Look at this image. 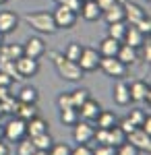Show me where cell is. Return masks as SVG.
<instances>
[{
	"instance_id": "10",
	"label": "cell",
	"mask_w": 151,
	"mask_h": 155,
	"mask_svg": "<svg viewBox=\"0 0 151 155\" xmlns=\"http://www.w3.org/2000/svg\"><path fill=\"white\" fill-rule=\"evenodd\" d=\"M44 54H46V44H44V39H42V37H29V39L25 41L23 56L33 58V60H39Z\"/></svg>"
},
{
	"instance_id": "1",
	"label": "cell",
	"mask_w": 151,
	"mask_h": 155,
	"mask_svg": "<svg viewBox=\"0 0 151 155\" xmlns=\"http://www.w3.org/2000/svg\"><path fill=\"white\" fill-rule=\"evenodd\" d=\"M48 56L52 58V62H54V66H56L58 74L64 79V81L77 83V81H81V79H83V74H85V72L79 68V64H77V62H72V60H69L62 52L50 50V52H48Z\"/></svg>"
},
{
	"instance_id": "14",
	"label": "cell",
	"mask_w": 151,
	"mask_h": 155,
	"mask_svg": "<svg viewBox=\"0 0 151 155\" xmlns=\"http://www.w3.org/2000/svg\"><path fill=\"white\" fill-rule=\"evenodd\" d=\"M143 41H145V35L141 33L139 29H137L135 25H126L122 44H126V46H130V48H135V50H139L141 46H143Z\"/></svg>"
},
{
	"instance_id": "29",
	"label": "cell",
	"mask_w": 151,
	"mask_h": 155,
	"mask_svg": "<svg viewBox=\"0 0 151 155\" xmlns=\"http://www.w3.org/2000/svg\"><path fill=\"white\" fill-rule=\"evenodd\" d=\"M91 97V93H89V89H75L72 93H70V99H72V107L75 110H79V107L87 101Z\"/></svg>"
},
{
	"instance_id": "33",
	"label": "cell",
	"mask_w": 151,
	"mask_h": 155,
	"mask_svg": "<svg viewBox=\"0 0 151 155\" xmlns=\"http://www.w3.org/2000/svg\"><path fill=\"white\" fill-rule=\"evenodd\" d=\"M83 52V46L81 44H77V41H70L69 46H66V50H64V56L69 60H72V62H77L79 60V56H81Z\"/></svg>"
},
{
	"instance_id": "49",
	"label": "cell",
	"mask_w": 151,
	"mask_h": 155,
	"mask_svg": "<svg viewBox=\"0 0 151 155\" xmlns=\"http://www.w3.org/2000/svg\"><path fill=\"white\" fill-rule=\"evenodd\" d=\"M0 141H4V126H0Z\"/></svg>"
},
{
	"instance_id": "50",
	"label": "cell",
	"mask_w": 151,
	"mask_h": 155,
	"mask_svg": "<svg viewBox=\"0 0 151 155\" xmlns=\"http://www.w3.org/2000/svg\"><path fill=\"white\" fill-rule=\"evenodd\" d=\"M33 155H48V151H39V149H35Z\"/></svg>"
},
{
	"instance_id": "19",
	"label": "cell",
	"mask_w": 151,
	"mask_h": 155,
	"mask_svg": "<svg viewBox=\"0 0 151 155\" xmlns=\"http://www.w3.org/2000/svg\"><path fill=\"white\" fill-rule=\"evenodd\" d=\"M44 132H48V122L44 118L35 116V118L27 120V137L29 139H33L37 134H44Z\"/></svg>"
},
{
	"instance_id": "42",
	"label": "cell",
	"mask_w": 151,
	"mask_h": 155,
	"mask_svg": "<svg viewBox=\"0 0 151 155\" xmlns=\"http://www.w3.org/2000/svg\"><path fill=\"white\" fill-rule=\"evenodd\" d=\"M58 107H60V110L72 107V99H70V93H62V95H58Z\"/></svg>"
},
{
	"instance_id": "44",
	"label": "cell",
	"mask_w": 151,
	"mask_h": 155,
	"mask_svg": "<svg viewBox=\"0 0 151 155\" xmlns=\"http://www.w3.org/2000/svg\"><path fill=\"white\" fill-rule=\"evenodd\" d=\"M116 2H118V0H95V4L99 6V11H102V12L108 11V8H110L112 4H116Z\"/></svg>"
},
{
	"instance_id": "35",
	"label": "cell",
	"mask_w": 151,
	"mask_h": 155,
	"mask_svg": "<svg viewBox=\"0 0 151 155\" xmlns=\"http://www.w3.org/2000/svg\"><path fill=\"white\" fill-rule=\"evenodd\" d=\"M126 118L130 120V122H133L137 128H141V124H143V120L147 118V114H145L143 110H130V114H128Z\"/></svg>"
},
{
	"instance_id": "22",
	"label": "cell",
	"mask_w": 151,
	"mask_h": 155,
	"mask_svg": "<svg viewBox=\"0 0 151 155\" xmlns=\"http://www.w3.org/2000/svg\"><path fill=\"white\" fill-rule=\"evenodd\" d=\"M21 56H23V46H19V44H11V46L2 44L0 46V60H12L15 62Z\"/></svg>"
},
{
	"instance_id": "47",
	"label": "cell",
	"mask_w": 151,
	"mask_h": 155,
	"mask_svg": "<svg viewBox=\"0 0 151 155\" xmlns=\"http://www.w3.org/2000/svg\"><path fill=\"white\" fill-rule=\"evenodd\" d=\"M11 87H0V101H4L6 97H11Z\"/></svg>"
},
{
	"instance_id": "36",
	"label": "cell",
	"mask_w": 151,
	"mask_h": 155,
	"mask_svg": "<svg viewBox=\"0 0 151 155\" xmlns=\"http://www.w3.org/2000/svg\"><path fill=\"white\" fill-rule=\"evenodd\" d=\"M48 155H70V147L66 143H52V147L48 149Z\"/></svg>"
},
{
	"instance_id": "12",
	"label": "cell",
	"mask_w": 151,
	"mask_h": 155,
	"mask_svg": "<svg viewBox=\"0 0 151 155\" xmlns=\"http://www.w3.org/2000/svg\"><path fill=\"white\" fill-rule=\"evenodd\" d=\"M128 91H130V101H147L151 99V89L149 83L145 81H133L128 85Z\"/></svg>"
},
{
	"instance_id": "13",
	"label": "cell",
	"mask_w": 151,
	"mask_h": 155,
	"mask_svg": "<svg viewBox=\"0 0 151 155\" xmlns=\"http://www.w3.org/2000/svg\"><path fill=\"white\" fill-rule=\"evenodd\" d=\"M19 27V15L12 11H0V33H12Z\"/></svg>"
},
{
	"instance_id": "52",
	"label": "cell",
	"mask_w": 151,
	"mask_h": 155,
	"mask_svg": "<svg viewBox=\"0 0 151 155\" xmlns=\"http://www.w3.org/2000/svg\"><path fill=\"white\" fill-rule=\"evenodd\" d=\"M6 2H8V0H0V4H6Z\"/></svg>"
},
{
	"instance_id": "24",
	"label": "cell",
	"mask_w": 151,
	"mask_h": 155,
	"mask_svg": "<svg viewBox=\"0 0 151 155\" xmlns=\"http://www.w3.org/2000/svg\"><path fill=\"white\" fill-rule=\"evenodd\" d=\"M17 99H19V104H37L39 93H37L35 87H23V89L17 93Z\"/></svg>"
},
{
	"instance_id": "38",
	"label": "cell",
	"mask_w": 151,
	"mask_h": 155,
	"mask_svg": "<svg viewBox=\"0 0 151 155\" xmlns=\"http://www.w3.org/2000/svg\"><path fill=\"white\" fill-rule=\"evenodd\" d=\"M58 4H62V6H66V8H70L72 12H77L79 15V11H81V4L83 0H56Z\"/></svg>"
},
{
	"instance_id": "4",
	"label": "cell",
	"mask_w": 151,
	"mask_h": 155,
	"mask_svg": "<svg viewBox=\"0 0 151 155\" xmlns=\"http://www.w3.org/2000/svg\"><path fill=\"white\" fill-rule=\"evenodd\" d=\"M27 137V122L21 118H12L4 124V139L11 143H19Z\"/></svg>"
},
{
	"instance_id": "40",
	"label": "cell",
	"mask_w": 151,
	"mask_h": 155,
	"mask_svg": "<svg viewBox=\"0 0 151 155\" xmlns=\"http://www.w3.org/2000/svg\"><path fill=\"white\" fill-rule=\"evenodd\" d=\"M135 27L139 29L143 35H149V33H151V21H149V15H147L145 19H141V21H139L137 25H135Z\"/></svg>"
},
{
	"instance_id": "25",
	"label": "cell",
	"mask_w": 151,
	"mask_h": 155,
	"mask_svg": "<svg viewBox=\"0 0 151 155\" xmlns=\"http://www.w3.org/2000/svg\"><path fill=\"white\" fill-rule=\"evenodd\" d=\"M122 143H126V134L120 130V126H112V128H108V145H112V147H120Z\"/></svg>"
},
{
	"instance_id": "32",
	"label": "cell",
	"mask_w": 151,
	"mask_h": 155,
	"mask_svg": "<svg viewBox=\"0 0 151 155\" xmlns=\"http://www.w3.org/2000/svg\"><path fill=\"white\" fill-rule=\"evenodd\" d=\"M19 99L15 95H11V97H6L4 101H0V107H2V114H17V110H19Z\"/></svg>"
},
{
	"instance_id": "48",
	"label": "cell",
	"mask_w": 151,
	"mask_h": 155,
	"mask_svg": "<svg viewBox=\"0 0 151 155\" xmlns=\"http://www.w3.org/2000/svg\"><path fill=\"white\" fill-rule=\"evenodd\" d=\"M0 155H11V147L4 141H0Z\"/></svg>"
},
{
	"instance_id": "18",
	"label": "cell",
	"mask_w": 151,
	"mask_h": 155,
	"mask_svg": "<svg viewBox=\"0 0 151 155\" xmlns=\"http://www.w3.org/2000/svg\"><path fill=\"white\" fill-rule=\"evenodd\" d=\"M118 50H120V41L112 39V37H104V39L99 41V46H97V52H99V56H108V58L116 56Z\"/></svg>"
},
{
	"instance_id": "45",
	"label": "cell",
	"mask_w": 151,
	"mask_h": 155,
	"mask_svg": "<svg viewBox=\"0 0 151 155\" xmlns=\"http://www.w3.org/2000/svg\"><path fill=\"white\" fill-rule=\"evenodd\" d=\"M141 50H143V58L149 62V60H151V44H149V39H147V41H143Z\"/></svg>"
},
{
	"instance_id": "26",
	"label": "cell",
	"mask_w": 151,
	"mask_h": 155,
	"mask_svg": "<svg viewBox=\"0 0 151 155\" xmlns=\"http://www.w3.org/2000/svg\"><path fill=\"white\" fill-rule=\"evenodd\" d=\"M15 116L21 118V120H25V122L31 120V118H35V116H37V104H21Z\"/></svg>"
},
{
	"instance_id": "39",
	"label": "cell",
	"mask_w": 151,
	"mask_h": 155,
	"mask_svg": "<svg viewBox=\"0 0 151 155\" xmlns=\"http://www.w3.org/2000/svg\"><path fill=\"white\" fill-rule=\"evenodd\" d=\"M116 155H139V151L130 143H122L120 147H116Z\"/></svg>"
},
{
	"instance_id": "8",
	"label": "cell",
	"mask_w": 151,
	"mask_h": 155,
	"mask_svg": "<svg viewBox=\"0 0 151 155\" xmlns=\"http://www.w3.org/2000/svg\"><path fill=\"white\" fill-rule=\"evenodd\" d=\"M15 66H17V72L21 74V79H31L39 72V60L21 56V58L15 60Z\"/></svg>"
},
{
	"instance_id": "23",
	"label": "cell",
	"mask_w": 151,
	"mask_h": 155,
	"mask_svg": "<svg viewBox=\"0 0 151 155\" xmlns=\"http://www.w3.org/2000/svg\"><path fill=\"white\" fill-rule=\"evenodd\" d=\"M95 122H97V128H112V126H116V124H118V118H116L114 112L102 110V112L97 114Z\"/></svg>"
},
{
	"instance_id": "11",
	"label": "cell",
	"mask_w": 151,
	"mask_h": 155,
	"mask_svg": "<svg viewBox=\"0 0 151 155\" xmlns=\"http://www.w3.org/2000/svg\"><path fill=\"white\" fill-rule=\"evenodd\" d=\"M122 6H124V23L126 25H137L141 19H145L149 15L143 6L135 4V2H124Z\"/></svg>"
},
{
	"instance_id": "16",
	"label": "cell",
	"mask_w": 151,
	"mask_h": 155,
	"mask_svg": "<svg viewBox=\"0 0 151 155\" xmlns=\"http://www.w3.org/2000/svg\"><path fill=\"white\" fill-rule=\"evenodd\" d=\"M112 97H114V104L118 106H128L130 104V91H128V85L120 79L116 85H114V91H112Z\"/></svg>"
},
{
	"instance_id": "30",
	"label": "cell",
	"mask_w": 151,
	"mask_h": 155,
	"mask_svg": "<svg viewBox=\"0 0 151 155\" xmlns=\"http://www.w3.org/2000/svg\"><path fill=\"white\" fill-rule=\"evenodd\" d=\"M31 143H33L35 149H39V151H48L50 147H52V137H50V132H44V134H37L31 139Z\"/></svg>"
},
{
	"instance_id": "9",
	"label": "cell",
	"mask_w": 151,
	"mask_h": 155,
	"mask_svg": "<svg viewBox=\"0 0 151 155\" xmlns=\"http://www.w3.org/2000/svg\"><path fill=\"white\" fill-rule=\"evenodd\" d=\"M93 128L87 120H79L75 126H72V139L77 141L79 145H89V141H93Z\"/></svg>"
},
{
	"instance_id": "27",
	"label": "cell",
	"mask_w": 151,
	"mask_h": 155,
	"mask_svg": "<svg viewBox=\"0 0 151 155\" xmlns=\"http://www.w3.org/2000/svg\"><path fill=\"white\" fill-rule=\"evenodd\" d=\"M79 112L75 110V107H66V110H60V122L64 124V126H75L77 122H79Z\"/></svg>"
},
{
	"instance_id": "28",
	"label": "cell",
	"mask_w": 151,
	"mask_h": 155,
	"mask_svg": "<svg viewBox=\"0 0 151 155\" xmlns=\"http://www.w3.org/2000/svg\"><path fill=\"white\" fill-rule=\"evenodd\" d=\"M124 31H126V23H124V21H120V23H110V25H108V37L116 39V41H120V44H122Z\"/></svg>"
},
{
	"instance_id": "53",
	"label": "cell",
	"mask_w": 151,
	"mask_h": 155,
	"mask_svg": "<svg viewBox=\"0 0 151 155\" xmlns=\"http://www.w3.org/2000/svg\"><path fill=\"white\" fill-rule=\"evenodd\" d=\"M0 118H2V107H0Z\"/></svg>"
},
{
	"instance_id": "37",
	"label": "cell",
	"mask_w": 151,
	"mask_h": 155,
	"mask_svg": "<svg viewBox=\"0 0 151 155\" xmlns=\"http://www.w3.org/2000/svg\"><path fill=\"white\" fill-rule=\"evenodd\" d=\"M91 151H93V155H116V147H112V145H97Z\"/></svg>"
},
{
	"instance_id": "2",
	"label": "cell",
	"mask_w": 151,
	"mask_h": 155,
	"mask_svg": "<svg viewBox=\"0 0 151 155\" xmlns=\"http://www.w3.org/2000/svg\"><path fill=\"white\" fill-rule=\"evenodd\" d=\"M27 23L31 25V29H35L37 33H44V35H52L56 33V23H54V17L50 11H31L23 17Z\"/></svg>"
},
{
	"instance_id": "3",
	"label": "cell",
	"mask_w": 151,
	"mask_h": 155,
	"mask_svg": "<svg viewBox=\"0 0 151 155\" xmlns=\"http://www.w3.org/2000/svg\"><path fill=\"white\" fill-rule=\"evenodd\" d=\"M99 68H102L108 77L116 79V81L124 79V77H126V71H128V66H126V64H122L116 56H112V58L102 56V58H99Z\"/></svg>"
},
{
	"instance_id": "41",
	"label": "cell",
	"mask_w": 151,
	"mask_h": 155,
	"mask_svg": "<svg viewBox=\"0 0 151 155\" xmlns=\"http://www.w3.org/2000/svg\"><path fill=\"white\" fill-rule=\"evenodd\" d=\"M70 155H93L89 145H77L75 149H70Z\"/></svg>"
},
{
	"instance_id": "31",
	"label": "cell",
	"mask_w": 151,
	"mask_h": 155,
	"mask_svg": "<svg viewBox=\"0 0 151 155\" xmlns=\"http://www.w3.org/2000/svg\"><path fill=\"white\" fill-rule=\"evenodd\" d=\"M0 71L4 74H8L12 81H21V74L17 72V66H15L12 60H0Z\"/></svg>"
},
{
	"instance_id": "17",
	"label": "cell",
	"mask_w": 151,
	"mask_h": 155,
	"mask_svg": "<svg viewBox=\"0 0 151 155\" xmlns=\"http://www.w3.org/2000/svg\"><path fill=\"white\" fill-rule=\"evenodd\" d=\"M81 17L85 19V21H89V23H93V21H97V19H102V11H99V6L95 4V0H89V2H83L81 4Z\"/></svg>"
},
{
	"instance_id": "43",
	"label": "cell",
	"mask_w": 151,
	"mask_h": 155,
	"mask_svg": "<svg viewBox=\"0 0 151 155\" xmlns=\"http://www.w3.org/2000/svg\"><path fill=\"white\" fill-rule=\"evenodd\" d=\"M118 126H120V130L124 132V134H128V132H133L135 128H137V126H135V124H133L128 118H122L120 122H118Z\"/></svg>"
},
{
	"instance_id": "15",
	"label": "cell",
	"mask_w": 151,
	"mask_h": 155,
	"mask_svg": "<svg viewBox=\"0 0 151 155\" xmlns=\"http://www.w3.org/2000/svg\"><path fill=\"white\" fill-rule=\"evenodd\" d=\"M77 112H79V118L91 122V120H95V118H97V114L102 112V106H99L95 99H91V97H89V99H87V101H85V104H83Z\"/></svg>"
},
{
	"instance_id": "34",
	"label": "cell",
	"mask_w": 151,
	"mask_h": 155,
	"mask_svg": "<svg viewBox=\"0 0 151 155\" xmlns=\"http://www.w3.org/2000/svg\"><path fill=\"white\" fill-rule=\"evenodd\" d=\"M35 153V147L31 143V139L29 137H25L19 141V149H17V155H33Z\"/></svg>"
},
{
	"instance_id": "54",
	"label": "cell",
	"mask_w": 151,
	"mask_h": 155,
	"mask_svg": "<svg viewBox=\"0 0 151 155\" xmlns=\"http://www.w3.org/2000/svg\"><path fill=\"white\" fill-rule=\"evenodd\" d=\"M83 2H89V0H83Z\"/></svg>"
},
{
	"instance_id": "20",
	"label": "cell",
	"mask_w": 151,
	"mask_h": 155,
	"mask_svg": "<svg viewBox=\"0 0 151 155\" xmlns=\"http://www.w3.org/2000/svg\"><path fill=\"white\" fill-rule=\"evenodd\" d=\"M102 17L106 19V23H120V21H124V6L120 4V2H116V4H112L108 11L102 12Z\"/></svg>"
},
{
	"instance_id": "51",
	"label": "cell",
	"mask_w": 151,
	"mask_h": 155,
	"mask_svg": "<svg viewBox=\"0 0 151 155\" xmlns=\"http://www.w3.org/2000/svg\"><path fill=\"white\" fill-rule=\"evenodd\" d=\"M4 44V33H0V46Z\"/></svg>"
},
{
	"instance_id": "46",
	"label": "cell",
	"mask_w": 151,
	"mask_h": 155,
	"mask_svg": "<svg viewBox=\"0 0 151 155\" xmlns=\"http://www.w3.org/2000/svg\"><path fill=\"white\" fill-rule=\"evenodd\" d=\"M11 85H12V79L0 71V87H11Z\"/></svg>"
},
{
	"instance_id": "21",
	"label": "cell",
	"mask_w": 151,
	"mask_h": 155,
	"mask_svg": "<svg viewBox=\"0 0 151 155\" xmlns=\"http://www.w3.org/2000/svg\"><path fill=\"white\" fill-rule=\"evenodd\" d=\"M116 58L122 62V64H126V66H130V64H135L137 60H139V54H137V50L130 48V46H126V44H120V50H118Z\"/></svg>"
},
{
	"instance_id": "6",
	"label": "cell",
	"mask_w": 151,
	"mask_h": 155,
	"mask_svg": "<svg viewBox=\"0 0 151 155\" xmlns=\"http://www.w3.org/2000/svg\"><path fill=\"white\" fill-rule=\"evenodd\" d=\"M99 52L95 48H83L81 56H79V60H77V64H79V68H81L83 72H93L99 68Z\"/></svg>"
},
{
	"instance_id": "5",
	"label": "cell",
	"mask_w": 151,
	"mask_h": 155,
	"mask_svg": "<svg viewBox=\"0 0 151 155\" xmlns=\"http://www.w3.org/2000/svg\"><path fill=\"white\" fill-rule=\"evenodd\" d=\"M52 17H54L56 29H72V27L77 25V19H79V15H77V12H72L70 8L62 6V4L56 6V11L52 12Z\"/></svg>"
},
{
	"instance_id": "7",
	"label": "cell",
	"mask_w": 151,
	"mask_h": 155,
	"mask_svg": "<svg viewBox=\"0 0 151 155\" xmlns=\"http://www.w3.org/2000/svg\"><path fill=\"white\" fill-rule=\"evenodd\" d=\"M126 143H130L137 151H145V153L151 151V137L143 130V128H135L133 132H128Z\"/></svg>"
}]
</instances>
